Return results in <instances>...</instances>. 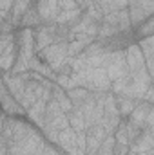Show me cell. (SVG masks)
<instances>
[{
	"label": "cell",
	"mask_w": 154,
	"mask_h": 155,
	"mask_svg": "<svg viewBox=\"0 0 154 155\" xmlns=\"http://www.w3.org/2000/svg\"><path fill=\"white\" fill-rule=\"evenodd\" d=\"M35 128L18 119V117H4V123H2V144L4 146H11L18 141H22L24 137H27Z\"/></svg>",
	"instance_id": "1"
},
{
	"label": "cell",
	"mask_w": 154,
	"mask_h": 155,
	"mask_svg": "<svg viewBox=\"0 0 154 155\" xmlns=\"http://www.w3.org/2000/svg\"><path fill=\"white\" fill-rule=\"evenodd\" d=\"M37 54H38V58L44 63H47V67H49L54 74H56V72L65 65V61L69 60V58H67V43H65V41H54V43H51L49 47H45L44 51H40Z\"/></svg>",
	"instance_id": "2"
},
{
	"label": "cell",
	"mask_w": 154,
	"mask_h": 155,
	"mask_svg": "<svg viewBox=\"0 0 154 155\" xmlns=\"http://www.w3.org/2000/svg\"><path fill=\"white\" fill-rule=\"evenodd\" d=\"M58 38V29L54 24H40L33 29V41H35V52L44 51Z\"/></svg>",
	"instance_id": "3"
},
{
	"label": "cell",
	"mask_w": 154,
	"mask_h": 155,
	"mask_svg": "<svg viewBox=\"0 0 154 155\" xmlns=\"http://www.w3.org/2000/svg\"><path fill=\"white\" fill-rule=\"evenodd\" d=\"M125 63H127L129 74H132V76L142 74V72H147L145 60H143V54H142L138 43H129L125 47Z\"/></svg>",
	"instance_id": "4"
},
{
	"label": "cell",
	"mask_w": 154,
	"mask_h": 155,
	"mask_svg": "<svg viewBox=\"0 0 154 155\" xmlns=\"http://www.w3.org/2000/svg\"><path fill=\"white\" fill-rule=\"evenodd\" d=\"M29 79V72H22V74H13V72H5L2 74V81L7 88V92L16 99L20 101L22 94H24V88H26V81Z\"/></svg>",
	"instance_id": "5"
},
{
	"label": "cell",
	"mask_w": 154,
	"mask_h": 155,
	"mask_svg": "<svg viewBox=\"0 0 154 155\" xmlns=\"http://www.w3.org/2000/svg\"><path fill=\"white\" fill-rule=\"evenodd\" d=\"M129 152H134V153H154L152 132H149V130H142V134L131 143Z\"/></svg>",
	"instance_id": "6"
},
{
	"label": "cell",
	"mask_w": 154,
	"mask_h": 155,
	"mask_svg": "<svg viewBox=\"0 0 154 155\" xmlns=\"http://www.w3.org/2000/svg\"><path fill=\"white\" fill-rule=\"evenodd\" d=\"M58 2L60 0H38L37 4H33L42 24H53V20L58 13Z\"/></svg>",
	"instance_id": "7"
},
{
	"label": "cell",
	"mask_w": 154,
	"mask_h": 155,
	"mask_svg": "<svg viewBox=\"0 0 154 155\" xmlns=\"http://www.w3.org/2000/svg\"><path fill=\"white\" fill-rule=\"evenodd\" d=\"M56 146H58L65 155H69L71 152H75V150H76V132H75L73 128H65V130L58 132Z\"/></svg>",
	"instance_id": "8"
},
{
	"label": "cell",
	"mask_w": 154,
	"mask_h": 155,
	"mask_svg": "<svg viewBox=\"0 0 154 155\" xmlns=\"http://www.w3.org/2000/svg\"><path fill=\"white\" fill-rule=\"evenodd\" d=\"M152 110V105L151 103H147V101H143V99H140L138 103H136V107H134V110L131 112V116L127 117L131 123H134L136 126H140L142 130H143V124H145V119L149 116V112Z\"/></svg>",
	"instance_id": "9"
},
{
	"label": "cell",
	"mask_w": 154,
	"mask_h": 155,
	"mask_svg": "<svg viewBox=\"0 0 154 155\" xmlns=\"http://www.w3.org/2000/svg\"><path fill=\"white\" fill-rule=\"evenodd\" d=\"M0 110H2V114H5V116H9V117H18V116L26 114V110L20 107V103L11 94H5L0 99Z\"/></svg>",
	"instance_id": "10"
},
{
	"label": "cell",
	"mask_w": 154,
	"mask_h": 155,
	"mask_svg": "<svg viewBox=\"0 0 154 155\" xmlns=\"http://www.w3.org/2000/svg\"><path fill=\"white\" fill-rule=\"evenodd\" d=\"M82 13H83V9H75V11H62V9H58L53 24H56L60 27H71L78 18L82 16Z\"/></svg>",
	"instance_id": "11"
},
{
	"label": "cell",
	"mask_w": 154,
	"mask_h": 155,
	"mask_svg": "<svg viewBox=\"0 0 154 155\" xmlns=\"http://www.w3.org/2000/svg\"><path fill=\"white\" fill-rule=\"evenodd\" d=\"M45 101H35L31 107L26 108V116L29 117V121H33L38 128L44 126V117H45Z\"/></svg>",
	"instance_id": "12"
},
{
	"label": "cell",
	"mask_w": 154,
	"mask_h": 155,
	"mask_svg": "<svg viewBox=\"0 0 154 155\" xmlns=\"http://www.w3.org/2000/svg\"><path fill=\"white\" fill-rule=\"evenodd\" d=\"M114 101H116V108H118V114L121 116V119H127L131 116V112L134 110L136 107V99L132 97H127V96H121V94H114Z\"/></svg>",
	"instance_id": "13"
},
{
	"label": "cell",
	"mask_w": 154,
	"mask_h": 155,
	"mask_svg": "<svg viewBox=\"0 0 154 155\" xmlns=\"http://www.w3.org/2000/svg\"><path fill=\"white\" fill-rule=\"evenodd\" d=\"M51 99L67 114L69 110H73L75 107H73V103L69 101V97H67V92L64 90V88H60L58 85H53V88H51Z\"/></svg>",
	"instance_id": "14"
},
{
	"label": "cell",
	"mask_w": 154,
	"mask_h": 155,
	"mask_svg": "<svg viewBox=\"0 0 154 155\" xmlns=\"http://www.w3.org/2000/svg\"><path fill=\"white\" fill-rule=\"evenodd\" d=\"M40 24H42V20H40L38 13H37L35 5H31V7L22 15L18 27H22V29H35V27H38Z\"/></svg>",
	"instance_id": "15"
},
{
	"label": "cell",
	"mask_w": 154,
	"mask_h": 155,
	"mask_svg": "<svg viewBox=\"0 0 154 155\" xmlns=\"http://www.w3.org/2000/svg\"><path fill=\"white\" fill-rule=\"evenodd\" d=\"M15 61H16V43H15V45H11L5 52H2V54H0V72H2V74L11 72V69H13Z\"/></svg>",
	"instance_id": "16"
},
{
	"label": "cell",
	"mask_w": 154,
	"mask_h": 155,
	"mask_svg": "<svg viewBox=\"0 0 154 155\" xmlns=\"http://www.w3.org/2000/svg\"><path fill=\"white\" fill-rule=\"evenodd\" d=\"M91 2L94 5H98L103 15L113 13V11H120V9H125L127 7V0H91Z\"/></svg>",
	"instance_id": "17"
},
{
	"label": "cell",
	"mask_w": 154,
	"mask_h": 155,
	"mask_svg": "<svg viewBox=\"0 0 154 155\" xmlns=\"http://www.w3.org/2000/svg\"><path fill=\"white\" fill-rule=\"evenodd\" d=\"M67 92V97H69V101L73 103V107L76 108L80 107L89 96H91V90H87V88H83V87H75V88H71V90H65Z\"/></svg>",
	"instance_id": "18"
},
{
	"label": "cell",
	"mask_w": 154,
	"mask_h": 155,
	"mask_svg": "<svg viewBox=\"0 0 154 155\" xmlns=\"http://www.w3.org/2000/svg\"><path fill=\"white\" fill-rule=\"evenodd\" d=\"M67 121H69V128H73L75 132H85V121H83V116L78 108H73L67 112Z\"/></svg>",
	"instance_id": "19"
},
{
	"label": "cell",
	"mask_w": 154,
	"mask_h": 155,
	"mask_svg": "<svg viewBox=\"0 0 154 155\" xmlns=\"http://www.w3.org/2000/svg\"><path fill=\"white\" fill-rule=\"evenodd\" d=\"M136 33H138V40L147 38V36H154V20H152V16H149L145 22H142V24L136 27Z\"/></svg>",
	"instance_id": "20"
},
{
	"label": "cell",
	"mask_w": 154,
	"mask_h": 155,
	"mask_svg": "<svg viewBox=\"0 0 154 155\" xmlns=\"http://www.w3.org/2000/svg\"><path fill=\"white\" fill-rule=\"evenodd\" d=\"M123 123H125V132H127V137H129V146H131V143L142 134V128L140 126H136L134 123H131L129 119H123Z\"/></svg>",
	"instance_id": "21"
},
{
	"label": "cell",
	"mask_w": 154,
	"mask_h": 155,
	"mask_svg": "<svg viewBox=\"0 0 154 155\" xmlns=\"http://www.w3.org/2000/svg\"><path fill=\"white\" fill-rule=\"evenodd\" d=\"M11 9H13V0H0V25L11 16Z\"/></svg>",
	"instance_id": "22"
},
{
	"label": "cell",
	"mask_w": 154,
	"mask_h": 155,
	"mask_svg": "<svg viewBox=\"0 0 154 155\" xmlns=\"http://www.w3.org/2000/svg\"><path fill=\"white\" fill-rule=\"evenodd\" d=\"M11 45H15V35L13 33H0V54L5 52Z\"/></svg>",
	"instance_id": "23"
},
{
	"label": "cell",
	"mask_w": 154,
	"mask_h": 155,
	"mask_svg": "<svg viewBox=\"0 0 154 155\" xmlns=\"http://www.w3.org/2000/svg\"><path fill=\"white\" fill-rule=\"evenodd\" d=\"M58 9H62V11H75V9H82V7L75 0H60L58 2Z\"/></svg>",
	"instance_id": "24"
},
{
	"label": "cell",
	"mask_w": 154,
	"mask_h": 155,
	"mask_svg": "<svg viewBox=\"0 0 154 155\" xmlns=\"http://www.w3.org/2000/svg\"><path fill=\"white\" fill-rule=\"evenodd\" d=\"M40 155H65V153H64L58 146H53V144H49V143H47V146L44 148V152H42Z\"/></svg>",
	"instance_id": "25"
},
{
	"label": "cell",
	"mask_w": 154,
	"mask_h": 155,
	"mask_svg": "<svg viewBox=\"0 0 154 155\" xmlns=\"http://www.w3.org/2000/svg\"><path fill=\"white\" fill-rule=\"evenodd\" d=\"M149 15H152V11H154V0H136Z\"/></svg>",
	"instance_id": "26"
},
{
	"label": "cell",
	"mask_w": 154,
	"mask_h": 155,
	"mask_svg": "<svg viewBox=\"0 0 154 155\" xmlns=\"http://www.w3.org/2000/svg\"><path fill=\"white\" fill-rule=\"evenodd\" d=\"M114 155H127L129 153V146L125 144H120V143H114V148H113Z\"/></svg>",
	"instance_id": "27"
},
{
	"label": "cell",
	"mask_w": 154,
	"mask_h": 155,
	"mask_svg": "<svg viewBox=\"0 0 154 155\" xmlns=\"http://www.w3.org/2000/svg\"><path fill=\"white\" fill-rule=\"evenodd\" d=\"M143 101H147V103H154V87L152 85H149L147 87V90H145V94H143Z\"/></svg>",
	"instance_id": "28"
},
{
	"label": "cell",
	"mask_w": 154,
	"mask_h": 155,
	"mask_svg": "<svg viewBox=\"0 0 154 155\" xmlns=\"http://www.w3.org/2000/svg\"><path fill=\"white\" fill-rule=\"evenodd\" d=\"M96 155H114V152L109 150V148H102V146H100V150L96 152Z\"/></svg>",
	"instance_id": "29"
},
{
	"label": "cell",
	"mask_w": 154,
	"mask_h": 155,
	"mask_svg": "<svg viewBox=\"0 0 154 155\" xmlns=\"http://www.w3.org/2000/svg\"><path fill=\"white\" fill-rule=\"evenodd\" d=\"M127 155H154V153H134V152H129Z\"/></svg>",
	"instance_id": "30"
},
{
	"label": "cell",
	"mask_w": 154,
	"mask_h": 155,
	"mask_svg": "<svg viewBox=\"0 0 154 155\" xmlns=\"http://www.w3.org/2000/svg\"><path fill=\"white\" fill-rule=\"evenodd\" d=\"M0 78H2V72H0Z\"/></svg>",
	"instance_id": "31"
}]
</instances>
